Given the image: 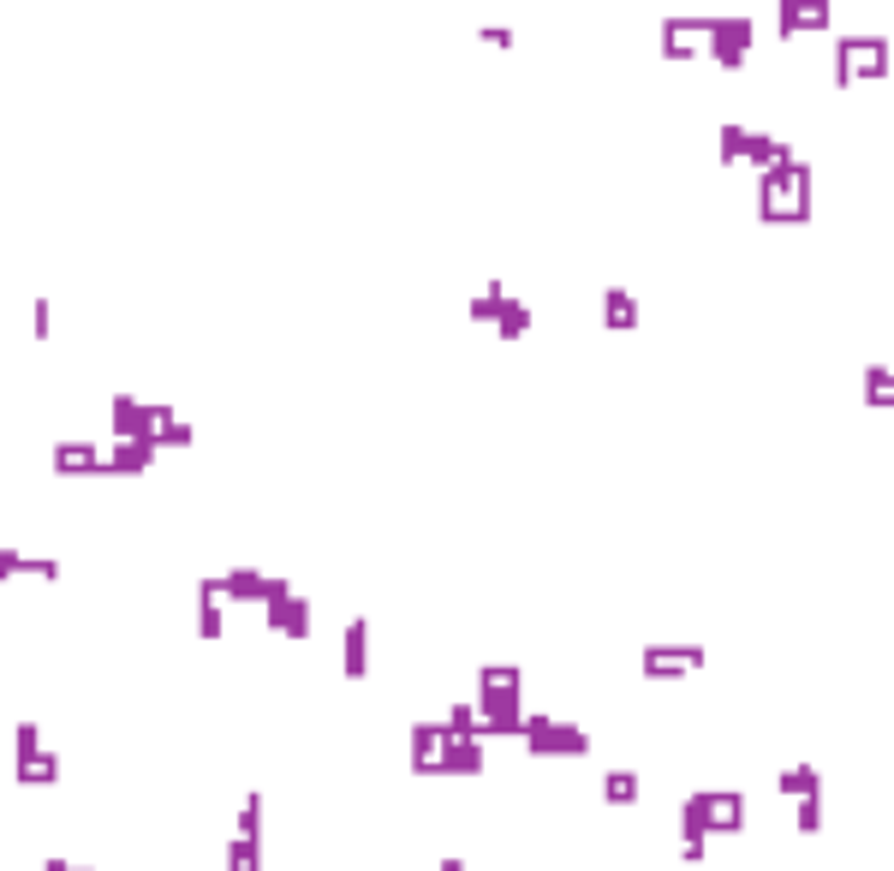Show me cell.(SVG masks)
Returning a JSON list of instances; mask_svg holds the SVG:
<instances>
[{
    "label": "cell",
    "mask_w": 894,
    "mask_h": 871,
    "mask_svg": "<svg viewBox=\"0 0 894 871\" xmlns=\"http://www.w3.org/2000/svg\"><path fill=\"white\" fill-rule=\"evenodd\" d=\"M758 216L763 221H805L811 216V161L799 156H787V161H775L770 173H758Z\"/></svg>",
    "instance_id": "obj_1"
},
{
    "label": "cell",
    "mask_w": 894,
    "mask_h": 871,
    "mask_svg": "<svg viewBox=\"0 0 894 871\" xmlns=\"http://www.w3.org/2000/svg\"><path fill=\"white\" fill-rule=\"evenodd\" d=\"M835 84H853V78H877L889 72V36L865 31V36H835Z\"/></svg>",
    "instance_id": "obj_2"
},
{
    "label": "cell",
    "mask_w": 894,
    "mask_h": 871,
    "mask_svg": "<svg viewBox=\"0 0 894 871\" xmlns=\"http://www.w3.org/2000/svg\"><path fill=\"white\" fill-rule=\"evenodd\" d=\"M751 12H715L710 19V36H704V55L715 60V66H746V48H751Z\"/></svg>",
    "instance_id": "obj_3"
},
{
    "label": "cell",
    "mask_w": 894,
    "mask_h": 871,
    "mask_svg": "<svg viewBox=\"0 0 894 871\" xmlns=\"http://www.w3.org/2000/svg\"><path fill=\"white\" fill-rule=\"evenodd\" d=\"M638 663H644L650 680H680L692 668H704V645H644Z\"/></svg>",
    "instance_id": "obj_4"
},
{
    "label": "cell",
    "mask_w": 894,
    "mask_h": 871,
    "mask_svg": "<svg viewBox=\"0 0 894 871\" xmlns=\"http://www.w3.org/2000/svg\"><path fill=\"white\" fill-rule=\"evenodd\" d=\"M704 36H710V19H704V12L662 19V55H668V60H692V55H704Z\"/></svg>",
    "instance_id": "obj_5"
},
{
    "label": "cell",
    "mask_w": 894,
    "mask_h": 871,
    "mask_svg": "<svg viewBox=\"0 0 894 871\" xmlns=\"http://www.w3.org/2000/svg\"><path fill=\"white\" fill-rule=\"evenodd\" d=\"M775 19H782V36L829 31V0H782V7H775Z\"/></svg>",
    "instance_id": "obj_6"
},
{
    "label": "cell",
    "mask_w": 894,
    "mask_h": 871,
    "mask_svg": "<svg viewBox=\"0 0 894 871\" xmlns=\"http://www.w3.org/2000/svg\"><path fill=\"white\" fill-rule=\"evenodd\" d=\"M430 770H442V776H478L483 770V740H442V752H436Z\"/></svg>",
    "instance_id": "obj_7"
},
{
    "label": "cell",
    "mask_w": 894,
    "mask_h": 871,
    "mask_svg": "<svg viewBox=\"0 0 894 871\" xmlns=\"http://www.w3.org/2000/svg\"><path fill=\"white\" fill-rule=\"evenodd\" d=\"M775 788L799 806V800H811V794H823V770H817V764H787L782 776H775Z\"/></svg>",
    "instance_id": "obj_8"
},
{
    "label": "cell",
    "mask_w": 894,
    "mask_h": 871,
    "mask_svg": "<svg viewBox=\"0 0 894 871\" xmlns=\"http://www.w3.org/2000/svg\"><path fill=\"white\" fill-rule=\"evenodd\" d=\"M638 317H644V311H638V299L626 293V287H603V323L608 328H638Z\"/></svg>",
    "instance_id": "obj_9"
},
{
    "label": "cell",
    "mask_w": 894,
    "mask_h": 871,
    "mask_svg": "<svg viewBox=\"0 0 894 871\" xmlns=\"http://www.w3.org/2000/svg\"><path fill=\"white\" fill-rule=\"evenodd\" d=\"M638 794H644V776L638 770H603V800H615V806H632Z\"/></svg>",
    "instance_id": "obj_10"
},
{
    "label": "cell",
    "mask_w": 894,
    "mask_h": 871,
    "mask_svg": "<svg viewBox=\"0 0 894 871\" xmlns=\"http://www.w3.org/2000/svg\"><path fill=\"white\" fill-rule=\"evenodd\" d=\"M859 395L871 400V407H894V371H889V364H865V371H859Z\"/></svg>",
    "instance_id": "obj_11"
},
{
    "label": "cell",
    "mask_w": 894,
    "mask_h": 871,
    "mask_svg": "<svg viewBox=\"0 0 894 871\" xmlns=\"http://www.w3.org/2000/svg\"><path fill=\"white\" fill-rule=\"evenodd\" d=\"M746 137H751V125L722 120V125H715V156H722L727 168H739V161H746Z\"/></svg>",
    "instance_id": "obj_12"
},
{
    "label": "cell",
    "mask_w": 894,
    "mask_h": 871,
    "mask_svg": "<svg viewBox=\"0 0 894 871\" xmlns=\"http://www.w3.org/2000/svg\"><path fill=\"white\" fill-rule=\"evenodd\" d=\"M495 328H502L507 340H519V335L531 328V305H525V299H514V293H507V305H502V317H495Z\"/></svg>",
    "instance_id": "obj_13"
},
{
    "label": "cell",
    "mask_w": 894,
    "mask_h": 871,
    "mask_svg": "<svg viewBox=\"0 0 894 871\" xmlns=\"http://www.w3.org/2000/svg\"><path fill=\"white\" fill-rule=\"evenodd\" d=\"M364 656H370V627L364 621H347V675L352 680L364 675Z\"/></svg>",
    "instance_id": "obj_14"
},
{
    "label": "cell",
    "mask_w": 894,
    "mask_h": 871,
    "mask_svg": "<svg viewBox=\"0 0 894 871\" xmlns=\"http://www.w3.org/2000/svg\"><path fill=\"white\" fill-rule=\"evenodd\" d=\"M794 830L799 836H817V830H823V794H811V800L794 806Z\"/></svg>",
    "instance_id": "obj_15"
},
{
    "label": "cell",
    "mask_w": 894,
    "mask_h": 871,
    "mask_svg": "<svg viewBox=\"0 0 894 871\" xmlns=\"http://www.w3.org/2000/svg\"><path fill=\"white\" fill-rule=\"evenodd\" d=\"M442 871H466V866H459V860H442Z\"/></svg>",
    "instance_id": "obj_16"
}]
</instances>
